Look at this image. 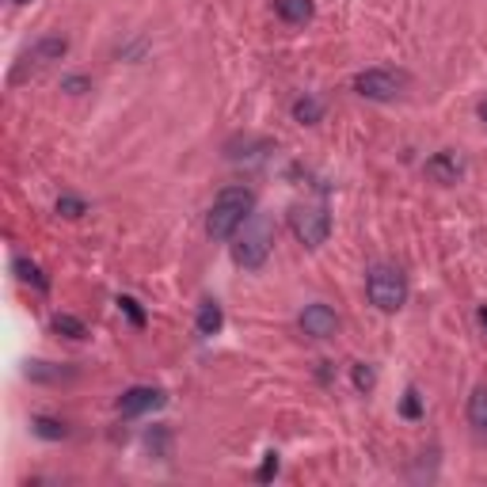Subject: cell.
<instances>
[{
  "mask_svg": "<svg viewBox=\"0 0 487 487\" xmlns=\"http://www.w3.org/2000/svg\"><path fill=\"white\" fill-rule=\"evenodd\" d=\"M468 422L476 434H487V389H476L468 400Z\"/></svg>",
  "mask_w": 487,
  "mask_h": 487,
  "instance_id": "7c38bea8",
  "label": "cell"
},
{
  "mask_svg": "<svg viewBox=\"0 0 487 487\" xmlns=\"http://www.w3.org/2000/svg\"><path fill=\"white\" fill-rule=\"evenodd\" d=\"M404 415H419V400H415V392H407V400H404Z\"/></svg>",
  "mask_w": 487,
  "mask_h": 487,
  "instance_id": "44dd1931",
  "label": "cell"
},
{
  "mask_svg": "<svg viewBox=\"0 0 487 487\" xmlns=\"http://www.w3.org/2000/svg\"><path fill=\"white\" fill-rule=\"evenodd\" d=\"M54 331H61V336H69V339H84L88 336V328L76 316H54Z\"/></svg>",
  "mask_w": 487,
  "mask_h": 487,
  "instance_id": "9a60e30c",
  "label": "cell"
},
{
  "mask_svg": "<svg viewBox=\"0 0 487 487\" xmlns=\"http://www.w3.org/2000/svg\"><path fill=\"white\" fill-rule=\"evenodd\" d=\"M255 210V195L248 187H225L221 195L213 198V206L206 213V233L213 240H228L240 233V225L251 217Z\"/></svg>",
  "mask_w": 487,
  "mask_h": 487,
  "instance_id": "6da1fadb",
  "label": "cell"
},
{
  "mask_svg": "<svg viewBox=\"0 0 487 487\" xmlns=\"http://www.w3.org/2000/svg\"><path fill=\"white\" fill-rule=\"evenodd\" d=\"M35 434L38 438H50V442H58V438H66V422H58V419H46V415H38L35 422Z\"/></svg>",
  "mask_w": 487,
  "mask_h": 487,
  "instance_id": "5bb4252c",
  "label": "cell"
},
{
  "mask_svg": "<svg viewBox=\"0 0 487 487\" xmlns=\"http://www.w3.org/2000/svg\"><path fill=\"white\" fill-rule=\"evenodd\" d=\"M301 331L313 339H331L339 331L336 309H328V305H309V309L301 313Z\"/></svg>",
  "mask_w": 487,
  "mask_h": 487,
  "instance_id": "ba28073f",
  "label": "cell"
},
{
  "mask_svg": "<svg viewBox=\"0 0 487 487\" xmlns=\"http://www.w3.org/2000/svg\"><path fill=\"white\" fill-rule=\"evenodd\" d=\"M427 172L438 179V183H457V175H460V160L453 157V152H438L430 164H427Z\"/></svg>",
  "mask_w": 487,
  "mask_h": 487,
  "instance_id": "9c48e42d",
  "label": "cell"
},
{
  "mask_svg": "<svg viewBox=\"0 0 487 487\" xmlns=\"http://www.w3.org/2000/svg\"><path fill=\"white\" fill-rule=\"evenodd\" d=\"M366 293H369V301H374L381 313H396L407 301V278H404L400 267L377 263L374 271H369V278H366Z\"/></svg>",
  "mask_w": 487,
  "mask_h": 487,
  "instance_id": "3957f363",
  "label": "cell"
},
{
  "mask_svg": "<svg viewBox=\"0 0 487 487\" xmlns=\"http://www.w3.org/2000/svg\"><path fill=\"white\" fill-rule=\"evenodd\" d=\"M66 50H69V43L61 35H50V38H38V43L27 50V54L19 58V66L12 69V84H19V81H27V76L35 73V69H43V66H50V61H61L66 58Z\"/></svg>",
  "mask_w": 487,
  "mask_h": 487,
  "instance_id": "5b68a950",
  "label": "cell"
},
{
  "mask_svg": "<svg viewBox=\"0 0 487 487\" xmlns=\"http://www.w3.org/2000/svg\"><path fill=\"white\" fill-rule=\"evenodd\" d=\"M320 114H324V104H320V99H313V96H305V99H298V104H293V119L298 122H320Z\"/></svg>",
  "mask_w": 487,
  "mask_h": 487,
  "instance_id": "4fadbf2b",
  "label": "cell"
},
{
  "mask_svg": "<svg viewBox=\"0 0 487 487\" xmlns=\"http://www.w3.org/2000/svg\"><path fill=\"white\" fill-rule=\"evenodd\" d=\"M480 119L487 122V99H483V104H480Z\"/></svg>",
  "mask_w": 487,
  "mask_h": 487,
  "instance_id": "603a6c76",
  "label": "cell"
},
{
  "mask_svg": "<svg viewBox=\"0 0 487 487\" xmlns=\"http://www.w3.org/2000/svg\"><path fill=\"white\" fill-rule=\"evenodd\" d=\"M354 384H358V389H369V384H374V374L358 366V369H354Z\"/></svg>",
  "mask_w": 487,
  "mask_h": 487,
  "instance_id": "d6986e66",
  "label": "cell"
},
{
  "mask_svg": "<svg viewBox=\"0 0 487 487\" xmlns=\"http://www.w3.org/2000/svg\"><path fill=\"white\" fill-rule=\"evenodd\" d=\"M58 213H61V217H81V213H84V202L73 198V195H66V198H58Z\"/></svg>",
  "mask_w": 487,
  "mask_h": 487,
  "instance_id": "e0dca14e",
  "label": "cell"
},
{
  "mask_svg": "<svg viewBox=\"0 0 487 487\" xmlns=\"http://www.w3.org/2000/svg\"><path fill=\"white\" fill-rule=\"evenodd\" d=\"M12 4H27V0H12Z\"/></svg>",
  "mask_w": 487,
  "mask_h": 487,
  "instance_id": "d4e9b609",
  "label": "cell"
},
{
  "mask_svg": "<svg viewBox=\"0 0 487 487\" xmlns=\"http://www.w3.org/2000/svg\"><path fill=\"white\" fill-rule=\"evenodd\" d=\"M66 88H69V92H81V88H84V76H69Z\"/></svg>",
  "mask_w": 487,
  "mask_h": 487,
  "instance_id": "7402d4cb",
  "label": "cell"
},
{
  "mask_svg": "<svg viewBox=\"0 0 487 487\" xmlns=\"http://www.w3.org/2000/svg\"><path fill=\"white\" fill-rule=\"evenodd\" d=\"M221 324H225L221 305H217V301H202V309H198V336H217Z\"/></svg>",
  "mask_w": 487,
  "mask_h": 487,
  "instance_id": "8fae6325",
  "label": "cell"
},
{
  "mask_svg": "<svg viewBox=\"0 0 487 487\" xmlns=\"http://www.w3.org/2000/svg\"><path fill=\"white\" fill-rule=\"evenodd\" d=\"M271 244H274V221L263 213H251L236 233L233 259L244 267V271H259L267 263V255H271Z\"/></svg>",
  "mask_w": 487,
  "mask_h": 487,
  "instance_id": "7a4b0ae2",
  "label": "cell"
},
{
  "mask_svg": "<svg viewBox=\"0 0 487 487\" xmlns=\"http://www.w3.org/2000/svg\"><path fill=\"white\" fill-rule=\"evenodd\" d=\"M157 407H164V392L160 389H149V384H134V389H126L119 396V412L126 419L134 415H145V412H157Z\"/></svg>",
  "mask_w": 487,
  "mask_h": 487,
  "instance_id": "52a82bcc",
  "label": "cell"
},
{
  "mask_svg": "<svg viewBox=\"0 0 487 487\" xmlns=\"http://www.w3.org/2000/svg\"><path fill=\"white\" fill-rule=\"evenodd\" d=\"M480 324H483V328H487V309H480Z\"/></svg>",
  "mask_w": 487,
  "mask_h": 487,
  "instance_id": "cb8c5ba5",
  "label": "cell"
},
{
  "mask_svg": "<svg viewBox=\"0 0 487 487\" xmlns=\"http://www.w3.org/2000/svg\"><path fill=\"white\" fill-rule=\"evenodd\" d=\"M290 225H293V236H298L305 248H320L331 233V213L324 206H298L290 217Z\"/></svg>",
  "mask_w": 487,
  "mask_h": 487,
  "instance_id": "277c9868",
  "label": "cell"
},
{
  "mask_svg": "<svg viewBox=\"0 0 487 487\" xmlns=\"http://www.w3.org/2000/svg\"><path fill=\"white\" fill-rule=\"evenodd\" d=\"M16 274H19L23 282H35L38 290H46V286H50V282L43 278V271H38L35 263H27V259H16Z\"/></svg>",
  "mask_w": 487,
  "mask_h": 487,
  "instance_id": "2e32d148",
  "label": "cell"
},
{
  "mask_svg": "<svg viewBox=\"0 0 487 487\" xmlns=\"http://www.w3.org/2000/svg\"><path fill=\"white\" fill-rule=\"evenodd\" d=\"M274 12L286 23H309L313 19V0H274Z\"/></svg>",
  "mask_w": 487,
  "mask_h": 487,
  "instance_id": "30bf717a",
  "label": "cell"
},
{
  "mask_svg": "<svg viewBox=\"0 0 487 487\" xmlns=\"http://www.w3.org/2000/svg\"><path fill=\"white\" fill-rule=\"evenodd\" d=\"M119 309H122L126 316H130V320H134V324H137V328H141V324H145V313H141V309H137V301H134V298H119Z\"/></svg>",
  "mask_w": 487,
  "mask_h": 487,
  "instance_id": "ac0fdd59",
  "label": "cell"
},
{
  "mask_svg": "<svg viewBox=\"0 0 487 487\" xmlns=\"http://www.w3.org/2000/svg\"><path fill=\"white\" fill-rule=\"evenodd\" d=\"M404 88V76L392 69H366L354 76V92L366 99H396Z\"/></svg>",
  "mask_w": 487,
  "mask_h": 487,
  "instance_id": "8992f818",
  "label": "cell"
},
{
  "mask_svg": "<svg viewBox=\"0 0 487 487\" xmlns=\"http://www.w3.org/2000/svg\"><path fill=\"white\" fill-rule=\"evenodd\" d=\"M274 472H278V457L271 453V457H267V465H263V472H259V480H267V476H274Z\"/></svg>",
  "mask_w": 487,
  "mask_h": 487,
  "instance_id": "ffe728a7",
  "label": "cell"
}]
</instances>
